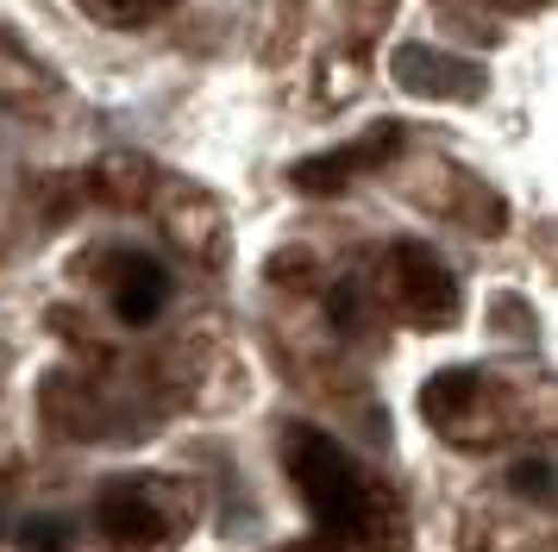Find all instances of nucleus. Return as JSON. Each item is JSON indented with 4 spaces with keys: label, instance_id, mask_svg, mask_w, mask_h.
Wrapping results in <instances>:
<instances>
[{
    "label": "nucleus",
    "instance_id": "f257e3e1",
    "mask_svg": "<svg viewBox=\"0 0 558 552\" xmlns=\"http://www.w3.org/2000/svg\"><path fill=\"white\" fill-rule=\"evenodd\" d=\"M282 465H289L307 515H314V552H339V547H352V540H364V527H371V490H364V477L352 471V458H345V446L332 433L289 427L282 433Z\"/></svg>",
    "mask_w": 558,
    "mask_h": 552
},
{
    "label": "nucleus",
    "instance_id": "f03ea898",
    "mask_svg": "<svg viewBox=\"0 0 558 552\" xmlns=\"http://www.w3.org/2000/svg\"><path fill=\"white\" fill-rule=\"evenodd\" d=\"M389 75H396V88L414 100H483L489 88V70L471 63V57H458V50H439V45H396L389 57Z\"/></svg>",
    "mask_w": 558,
    "mask_h": 552
},
{
    "label": "nucleus",
    "instance_id": "7ed1b4c3",
    "mask_svg": "<svg viewBox=\"0 0 558 552\" xmlns=\"http://www.w3.org/2000/svg\"><path fill=\"white\" fill-rule=\"evenodd\" d=\"M402 125L396 120H383V125H371L357 145H339V151H320V157H302L295 170H289V182L302 189V195H339L352 176H364V170H377V164H389L396 151H402Z\"/></svg>",
    "mask_w": 558,
    "mask_h": 552
},
{
    "label": "nucleus",
    "instance_id": "20e7f679",
    "mask_svg": "<svg viewBox=\"0 0 558 552\" xmlns=\"http://www.w3.org/2000/svg\"><path fill=\"white\" fill-rule=\"evenodd\" d=\"M389 276H396V301H402L408 321L446 326L458 314V283H452V271H446L427 245H396Z\"/></svg>",
    "mask_w": 558,
    "mask_h": 552
},
{
    "label": "nucleus",
    "instance_id": "39448f33",
    "mask_svg": "<svg viewBox=\"0 0 558 552\" xmlns=\"http://www.w3.org/2000/svg\"><path fill=\"white\" fill-rule=\"evenodd\" d=\"M107 301L126 326H151L170 308V271L145 251H113L107 257Z\"/></svg>",
    "mask_w": 558,
    "mask_h": 552
},
{
    "label": "nucleus",
    "instance_id": "423d86ee",
    "mask_svg": "<svg viewBox=\"0 0 558 552\" xmlns=\"http://www.w3.org/2000/svg\"><path fill=\"white\" fill-rule=\"evenodd\" d=\"M95 527H101L113 547H157L170 521L151 502V483H107L101 502H95Z\"/></svg>",
    "mask_w": 558,
    "mask_h": 552
},
{
    "label": "nucleus",
    "instance_id": "0eeeda50",
    "mask_svg": "<svg viewBox=\"0 0 558 552\" xmlns=\"http://www.w3.org/2000/svg\"><path fill=\"white\" fill-rule=\"evenodd\" d=\"M0 100L13 107V113H45L57 100V75L20 45V32H7L0 25Z\"/></svg>",
    "mask_w": 558,
    "mask_h": 552
},
{
    "label": "nucleus",
    "instance_id": "6e6552de",
    "mask_svg": "<svg viewBox=\"0 0 558 552\" xmlns=\"http://www.w3.org/2000/svg\"><path fill=\"white\" fill-rule=\"evenodd\" d=\"M95 195H107L113 207H138V201L151 195V170L138 164V157H107V164H95Z\"/></svg>",
    "mask_w": 558,
    "mask_h": 552
},
{
    "label": "nucleus",
    "instance_id": "1a4fd4ad",
    "mask_svg": "<svg viewBox=\"0 0 558 552\" xmlns=\"http://www.w3.org/2000/svg\"><path fill=\"white\" fill-rule=\"evenodd\" d=\"M471 396H477V376H471V371H439L427 383V415H433V421H446V408L458 415Z\"/></svg>",
    "mask_w": 558,
    "mask_h": 552
},
{
    "label": "nucleus",
    "instance_id": "9d476101",
    "mask_svg": "<svg viewBox=\"0 0 558 552\" xmlns=\"http://www.w3.org/2000/svg\"><path fill=\"white\" fill-rule=\"evenodd\" d=\"M163 7L170 0H82V13L101 25H138V20H151V13H163Z\"/></svg>",
    "mask_w": 558,
    "mask_h": 552
},
{
    "label": "nucleus",
    "instance_id": "9b49d317",
    "mask_svg": "<svg viewBox=\"0 0 558 552\" xmlns=\"http://www.w3.org/2000/svg\"><path fill=\"white\" fill-rule=\"evenodd\" d=\"M332 326H339V333H364V326H371V301H364L357 283H339V289H332Z\"/></svg>",
    "mask_w": 558,
    "mask_h": 552
},
{
    "label": "nucleus",
    "instance_id": "f8f14e48",
    "mask_svg": "<svg viewBox=\"0 0 558 552\" xmlns=\"http://www.w3.org/2000/svg\"><path fill=\"white\" fill-rule=\"evenodd\" d=\"M20 540H26L32 552H63L70 547V521H63V515H32V521L20 527Z\"/></svg>",
    "mask_w": 558,
    "mask_h": 552
},
{
    "label": "nucleus",
    "instance_id": "ddd939ff",
    "mask_svg": "<svg viewBox=\"0 0 558 552\" xmlns=\"http://www.w3.org/2000/svg\"><path fill=\"white\" fill-rule=\"evenodd\" d=\"M514 483H521V490H553V471H546V465H521Z\"/></svg>",
    "mask_w": 558,
    "mask_h": 552
},
{
    "label": "nucleus",
    "instance_id": "4468645a",
    "mask_svg": "<svg viewBox=\"0 0 558 552\" xmlns=\"http://www.w3.org/2000/svg\"><path fill=\"white\" fill-rule=\"evenodd\" d=\"M527 7H533V0H527Z\"/></svg>",
    "mask_w": 558,
    "mask_h": 552
}]
</instances>
